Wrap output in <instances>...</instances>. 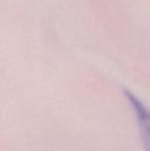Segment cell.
<instances>
[{
  "label": "cell",
  "mask_w": 150,
  "mask_h": 151,
  "mask_svg": "<svg viewBox=\"0 0 150 151\" xmlns=\"http://www.w3.org/2000/svg\"><path fill=\"white\" fill-rule=\"evenodd\" d=\"M123 95L134 114L144 151H150V107L133 91L123 90Z\"/></svg>",
  "instance_id": "obj_1"
}]
</instances>
